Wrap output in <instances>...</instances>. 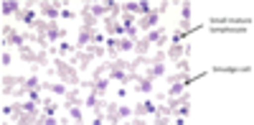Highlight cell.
Wrapping results in <instances>:
<instances>
[{
	"mask_svg": "<svg viewBox=\"0 0 254 125\" xmlns=\"http://www.w3.org/2000/svg\"><path fill=\"white\" fill-rule=\"evenodd\" d=\"M94 61V54H92V49H81V51H76L74 54V59H71V64L79 69V72H89V64Z\"/></svg>",
	"mask_w": 254,
	"mask_h": 125,
	"instance_id": "7",
	"label": "cell"
},
{
	"mask_svg": "<svg viewBox=\"0 0 254 125\" xmlns=\"http://www.w3.org/2000/svg\"><path fill=\"white\" fill-rule=\"evenodd\" d=\"M20 10H23V5H20L18 0H3V18H10V15L18 18Z\"/></svg>",
	"mask_w": 254,
	"mask_h": 125,
	"instance_id": "14",
	"label": "cell"
},
{
	"mask_svg": "<svg viewBox=\"0 0 254 125\" xmlns=\"http://www.w3.org/2000/svg\"><path fill=\"white\" fill-rule=\"evenodd\" d=\"M94 31H97V28H87V26H79V31H76V49H79V51H81V49H89V46H92Z\"/></svg>",
	"mask_w": 254,
	"mask_h": 125,
	"instance_id": "9",
	"label": "cell"
},
{
	"mask_svg": "<svg viewBox=\"0 0 254 125\" xmlns=\"http://www.w3.org/2000/svg\"><path fill=\"white\" fill-rule=\"evenodd\" d=\"M188 20H190V3H181V28H188Z\"/></svg>",
	"mask_w": 254,
	"mask_h": 125,
	"instance_id": "18",
	"label": "cell"
},
{
	"mask_svg": "<svg viewBox=\"0 0 254 125\" xmlns=\"http://www.w3.org/2000/svg\"><path fill=\"white\" fill-rule=\"evenodd\" d=\"M165 56L173 59V61L188 59V56H190V46H186V44H171V46H168V51H165Z\"/></svg>",
	"mask_w": 254,
	"mask_h": 125,
	"instance_id": "12",
	"label": "cell"
},
{
	"mask_svg": "<svg viewBox=\"0 0 254 125\" xmlns=\"http://www.w3.org/2000/svg\"><path fill=\"white\" fill-rule=\"evenodd\" d=\"M117 95H120V100H125V97H127V87H120Z\"/></svg>",
	"mask_w": 254,
	"mask_h": 125,
	"instance_id": "22",
	"label": "cell"
},
{
	"mask_svg": "<svg viewBox=\"0 0 254 125\" xmlns=\"http://www.w3.org/2000/svg\"><path fill=\"white\" fill-rule=\"evenodd\" d=\"M18 20H20V23H26V28H28V31H36V26H38V20H41V18L36 15V10H33V8H28V5H26L23 10L18 13Z\"/></svg>",
	"mask_w": 254,
	"mask_h": 125,
	"instance_id": "11",
	"label": "cell"
},
{
	"mask_svg": "<svg viewBox=\"0 0 254 125\" xmlns=\"http://www.w3.org/2000/svg\"><path fill=\"white\" fill-rule=\"evenodd\" d=\"M61 3L59 0H51V3H38V13L44 20H51V23H59V15H61Z\"/></svg>",
	"mask_w": 254,
	"mask_h": 125,
	"instance_id": "5",
	"label": "cell"
},
{
	"mask_svg": "<svg viewBox=\"0 0 254 125\" xmlns=\"http://www.w3.org/2000/svg\"><path fill=\"white\" fill-rule=\"evenodd\" d=\"M18 82H20V77H3V95H13Z\"/></svg>",
	"mask_w": 254,
	"mask_h": 125,
	"instance_id": "16",
	"label": "cell"
},
{
	"mask_svg": "<svg viewBox=\"0 0 254 125\" xmlns=\"http://www.w3.org/2000/svg\"><path fill=\"white\" fill-rule=\"evenodd\" d=\"M142 38H145L150 46H158V49L163 51V46L168 44V28H165V26H158V28H153V31L142 33Z\"/></svg>",
	"mask_w": 254,
	"mask_h": 125,
	"instance_id": "6",
	"label": "cell"
},
{
	"mask_svg": "<svg viewBox=\"0 0 254 125\" xmlns=\"http://www.w3.org/2000/svg\"><path fill=\"white\" fill-rule=\"evenodd\" d=\"M61 108L66 110V118L74 120L76 125L84 123V100L79 97V92H74V95H69V97H64V105H61Z\"/></svg>",
	"mask_w": 254,
	"mask_h": 125,
	"instance_id": "2",
	"label": "cell"
},
{
	"mask_svg": "<svg viewBox=\"0 0 254 125\" xmlns=\"http://www.w3.org/2000/svg\"><path fill=\"white\" fill-rule=\"evenodd\" d=\"M165 69H168V56L165 51H158L155 56L147 59V64H145V77H150V79H163L165 77Z\"/></svg>",
	"mask_w": 254,
	"mask_h": 125,
	"instance_id": "3",
	"label": "cell"
},
{
	"mask_svg": "<svg viewBox=\"0 0 254 125\" xmlns=\"http://www.w3.org/2000/svg\"><path fill=\"white\" fill-rule=\"evenodd\" d=\"M0 61H3V69H5V67H10V64H13V54L3 51V59H0Z\"/></svg>",
	"mask_w": 254,
	"mask_h": 125,
	"instance_id": "21",
	"label": "cell"
},
{
	"mask_svg": "<svg viewBox=\"0 0 254 125\" xmlns=\"http://www.w3.org/2000/svg\"><path fill=\"white\" fill-rule=\"evenodd\" d=\"M135 90H137L140 95H147V97H150V95L155 92V79L145 77V74H137V77H135Z\"/></svg>",
	"mask_w": 254,
	"mask_h": 125,
	"instance_id": "10",
	"label": "cell"
},
{
	"mask_svg": "<svg viewBox=\"0 0 254 125\" xmlns=\"http://www.w3.org/2000/svg\"><path fill=\"white\" fill-rule=\"evenodd\" d=\"M79 15H81V26H87V28H97L99 20H97V18H94V15L87 10V8H81V13H79Z\"/></svg>",
	"mask_w": 254,
	"mask_h": 125,
	"instance_id": "17",
	"label": "cell"
},
{
	"mask_svg": "<svg viewBox=\"0 0 254 125\" xmlns=\"http://www.w3.org/2000/svg\"><path fill=\"white\" fill-rule=\"evenodd\" d=\"M176 64H178V72H188V74H190V64H188V59H178Z\"/></svg>",
	"mask_w": 254,
	"mask_h": 125,
	"instance_id": "20",
	"label": "cell"
},
{
	"mask_svg": "<svg viewBox=\"0 0 254 125\" xmlns=\"http://www.w3.org/2000/svg\"><path fill=\"white\" fill-rule=\"evenodd\" d=\"M74 18H76V13H74V10H69V8H61L59 20H74Z\"/></svg>",
	"mask_w": 254,
	"mask_h": 125,
	"instance_id": "19",
	"label": "cell"
},
{
	"mask_svg": "<svg viewBox=\"0 0 254 125\" xmlns=\"http://www.w3.org/2000/svg\"><path fill=\"white\" fill-rule=\"evenodd\" d=\"M117 51H120V56L135 54V41H132V38H127V36H122V38H120V44H117Z\"/></svg>",
	"mask_w": 254,
	"mask_h": 125,
	"instance_id": "15",
	"label": "cell"
},
{
	"mask_svg": "<svg viewBox=\"0 0 254 125\" xmlns=\"http://www.w3.org/2000/svg\"><path fill=\"white\" fill-rule=\"evenodd\" d=\"M18 56H20V61H26L28 67H36V64H38V51H33L28 44H26L23 49H18Z\"/></svg>",
	"mask_w": 254,
	"mask_h": 125,
	"instance_id": "13",
	"label": "cell"
},
{
	"mask_svg": "<svg viewBox=\"0 0 254 125\" xmlns=\"http://www.w3.org/2000/svg\"><path fill=\"white\" fill-rule=\"evenodd\" d=\"M132 108H135V118L142 120V118H147V115H155V113H158V102L147 97V100H140L137 105H132Z\"/></svg>",
	"mask_w": 254,
	"mask_h": 125,
	"instance_id": "8",
	"label": "cell"
},
{
	"mask_svg": "<svg viewBox=\"0 0 254 125\" xmlns=\"http://www.w3.org/2000/svg\"><path fill=\"white\" fill-rule=\"evenodd\" d=\"M51 67H54V72L59 74V79H61V82H66V85H71V87H76V85H79V69L71 64V61L54 56Z\"/></svg>",
	"mask_w": 254,
	"mask_h": 125,
	"instance_id": "1",
	"label": "cell"
},
{
	"mask_svg": "<svg viewBox=\"0 0 254 125\" xmlns=\"http://www.w3.org/2000/svg\"><path fill=\"white\" fill-rule=\"evenodd\" d=\"M165 8H168V3H163V5L153 8V10L147 13V15L137 18V28H140V33H147V31H153V28H158V23H160V15L165 13Z\"/></svg>",
	"mask_w": 254,
	"mask_h": 125,
	"instance_id": "4",
	"label": "cell"
}]
</instances>
